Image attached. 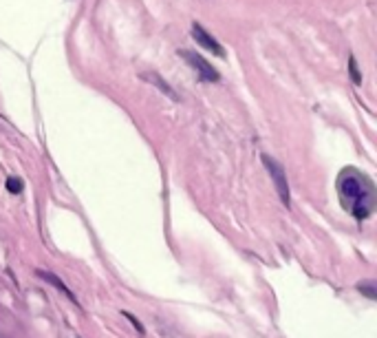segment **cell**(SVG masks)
Masks as SVG:
<instances>
[{
    "label": "cell",
    "mask_w": 377,
    "mask_h": 338,
    "mask_svg": "<svg viewBox=\"0 0 377 338\" xmlns=\"http://www.w3.org/2000/svg\"><path fill=\"white\" fill-rule=\"evenodd\" d=\"M349 71H351L353 82H355V84H360V82H362V74H360V71H357V62H355V58L349 60Z\"/></svg>",
    "instance_id": "obj_5"
},
{
    "label": "cell",
    "mask_w": 377,
    "mask_h": 338,
    "mask_svg": "<svg viewBox=\"0 0 377 338\" xmlns=\"http://www.w3.org/2000/svg\"><path fill=\"white\" fill-rule=\"evenodd\" d=\"M263 164H265V168L269 170V175H272V180H274V184H276V188H278V194H280L282 204L289 208V206H292V197H289V186H287L282 166L276 162V159L269 157V155H263Z\"/></svg>",
    "instance_id": "obj_2"
},
{
    "label": "cell",
    "mask_w": 377,
    "mask_h": 338,
    "mask_svg": "<svg viewBox=\"0 0 377 338\" xmlns=\"http://www.w3.org/2000/svg\"><path fill=\"white\" fill-rule=\"evenodd\" d=\"M340 197L351 206L355 217L360 219L369 217V212L373 208V186L366 177L347 170L340 177Z\"/></svg>",
    "instance_id": "obj_1"
},
{
    "label": "cell",
    "mask_w": 377,
    "mask_h": 338,
    "mask_svg": "<svg viewBox=\"0 0 377 338\" xmlns=\"http://www.w3.org/2000/svg\"><path fill=\"white\" fill-rule=\"evenodd\" d=\"M192 38L196 40V45H201V49H205V51H210V53H214V56H225V51H223V47L212 38V35L199 25V23H194L192 25Z\"/></svg>",
    "instance_id": "obj_4"
},
{
    "label": "cell",
    "mask_w": 377,
    "mask_h": 338,
    "mask_svg": "<svg viewBox=\"0 0 377 338\" xmlns=\"http://www.w3.org/2000/svg\"><path fill=\"white\" fill-rule=\"evenodd\" d=\"M7 188H9L11 192H20L23 184H20V180H16V177H9V180H7Z\"/></svg>",
    "instance_id": "obj_6"
},
{
    "label": "cell",
    "mask_w": 377,
    "mask_h": 338,
    "mask_svg": "<svg viewBox=\"0 0 377 338\" xmlns=\"http://www.w3.org/2000/svg\"><path fill=\"white\" fill-rule=\"evenodd\" d=\"M181 56L192 64V69L199 74L201 80L205 82H217L219 80V74L214 71V66H210V62L205 58H201L199 53H192V51H181Z\"/></svg>",
    "instance_id": "obj_3"
}]
</instances>
